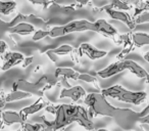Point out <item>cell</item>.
<instances>
[{
  "label": "cell",
  "mask_w": 149,
  "mask_h": 131,
  "mask_svg": "<svg viewBox=\"0 0 149 131\" xmlns=\"http://www.w3.org/2000/svg\"><path fill=\"white\" fill-rule=\"evenodd\" d=\"M34 60V57L33 56H29V57H25V60H24V62H22V68H24V69H26L27 67H29L30 64L33 62Z\"/></svg>",
  "instance_id": "cell-33"
},
{
  "label": "cell",
  "mask_w": 149,
  "mask_h": 131,
  "mask_svg": "<svg viewBox=\"0 0 149 131\" xmlns=\"http://www.w3.org/2000/svg\"><path fill=\"white\" fill-rule=\"evenodd\" d=\"M30 2L34 5H39V6H42L43 9H47L48 6L51 4H53V1H50V0H30Z\"/></svg>",
  "instance_id": "cell-30"
},
{
  "label": "cell",
  "mask_w": 149,
  "mask_h": 131,
  "mask_svg": "<svg viewBox=\"0 0 149 131\" xmlns=\"http://www.w3.org/2000/svg\"><path fill=\"white\" fill-rule=\"evenodd\" d=\"M78 80H81V81H84V82H86V83H91V84H93L95 87H97L98 89L100 90V87H99V85H98V80L96 79L94 76H92V75H90V74H86V73H83V74H81L80 73V75H79V78H78Z\"/></svg>",
  "instance_id": "cell-25"
},
{
  "label": "cell",
  "mask_w": 149,
  "mask_h": 131,
  "mask_svg": "<svg viewBox=\"0 0 149 131\" xmlns=\"http://www.w3.org/2000/svg\"><path fill=\"white\" fill-rule=\"evenodd\" d=\"M84 104L88 106V115L90 119L95 117H109L112 118L116 106L110 104L106 97L100 92H91L84 97Z\"/></svg>",
  "instance_id": "cell-2"
},
{
  "label": "cell",
  "mask_w": 149,
  "mask_h": 131,
  "mask_svg": "<svg viewBox=\"0 0 149 131\" xmlns=\"http://www.w3.org/2000/svg\"><path fill=\"white\" fill-rule=\"evenodd\" d=\"M70 56H72V60L74 62V64H79L80 62V55L78 53V49H74V51L70 53Z\"/></svg>",
  "instance_id": "cell-34"
},
{
  "label": "cell",
  "mask_w": 149,
  "mask_h": 131,
  "mask_svg": "<svg viewBox=\"0 0 149 131\" xmlns=\"http://www.w3.org/2000/svg\"><path fill=\"white\" fill-rule=\"evenodd\" d=\"M4 127H5V125L3 124V122H2V119H1V112H0V130H2Z\"/></svg>",
  "instance_id": "cell-39"
},
{
  "label": "cell",
  "mask_w": 149,
  "mask_h": 131,
  "mask_svg": "<svg viewBox=\"0 0 149 131\" xmlns=\"http://www.w3.org/2000/svg\"><path fill=\"white\" fill-rule=\"evenodd\" d=\"M94 26H95V32L100 35H103L104 37L110 38V39L116 40V36H118V31L112 25L105 21V20H97L94 22Z\"/></svg>",
  "instance_id": "cell-11"
},
{
  "label": "cell",
  "mask_w": 149,
  "mask_h": 131,
  "mask_svg": "<svg viewBox=\"0 0 149 131\" xmlns=\"http://www.w3.org/2000/svg\"><path fill=\"white\" fill-rule=\"evenodd\" d=\"M107 8L116 9V11H128L132 8L130 4L126 1H120V0H113L109 4L105 5Z\"/></svg>",
  "instance_id": "cell-22"
},
{
  "label": "cell",
  "mask_w": 149,
  "mask_h": 131,
  "mask_svg": "<svg viewBox=\"0 0 149 131\" xmlns=\"http://www.w3.org/2000/svg\"><path fill=\"white\" fill-rule=\"evenodd\" d=\"M145 11H149V1L145 2H139L137 3V6L134 8V13H133V19L139 17Z\"/></svg>",
  "instance_id": "cell-24"
},
{
  "label": "cell",
  "mask_w": 149,
  "mask_h": 131,
  "mask_svg": "<svg viewBox=\"0 0 149 131\" xmlns=\"http://www.w3.org/2000/svg\"><path fill=\"white\" fill-rule=\"evenodd\" d=\"M31 94L26 93V92L19 91H11L10 93L6 94L5 95V102H17V100H21V99H25V98H30L31 97Z\"/></svg>",
  "instance_id": "cell-20"
},
{
  "label": "cell",
  "mask_w": 149,
  "mask_h": 131,
  "mask_svg": "<svg viewBox=\"0 0 149 131\" xmlns=\"http://www.w3.org/2000/svg\"><path fill=\"white\" fill-rule=\"evenodd\" d=\"M100 11H105L108 15H109L111 19L116 20V21H120L122 23H124L129 29L134 30L136 25H135V21L133 19V15H131L127 11H116V9L107 8L106 6H103Z\"/></svg>",
  "instance_id": "cell-8"
},
{
  "label": "cell",
  "mask_w": 149,
  "mask_h": 131,
  "mask_svg": "<svg viewBox=\"0 0 149 131\" xmlns=\"http://www.w3.org/2000/svg\"><path fill=\"white\" fill-rule=\"evenodd\" d=\"M53 120L54 128L56 131L63 129L72 123H78L87 131L94 130V123L88 115V111L80 104H57Z\"/></svg>",
  "instance_id": "cell-1"
},
{
  "label": "cell",
  "mask_w": 149,
  "mask_h": 131,
  "mask_svg": "<svg viewBox=\"0 0 149 131\" xmlns=\"http://www.w3.org/2000/svg\"><path fill=\"white\" fill-rule=\"evenodd\" d=\"M124 71H126V70L124 68L123 60H118V62H112V64H108L106 68L98 71L97 76H99L102 79H106V78H110L114 75H118V73H122Z\"/></svg>",
  "instance_id": "cell-14"
},
{
  "label": "cell",
  "mask_w": 149,
  "mask_h": 131,
  "mask_svg": "<svg viewBox=\"0 0 149 131\" xmlns=\"http://www.w3.org/2000/svg\"><path fill=\"white\" fill-rule=\"evenodd\" d=\"M17 131H25V129L23 128V126H22V128H19V130H17Z\"/></svg>",
  "instance_id": "cell-43"
},
{
  "label": "cell",
  "mask_w": 149,
  "mask_h": 131,
  "mask_svg": "<svg viewBox=\"0 0 149 131\" xmlns=\"http://www.w3.org/2000/svg\"><path fill=\"white\" fill-rule=\"evenodd\" d=\"M0 58H1V57H0Z\"/></svg>",
  "instance_id": "cell-45"
},
{
  "label": "cell",
  "mask_w": 149,
  "mask_h": 131,
  "mask_svg": "<svg viewBox=\"0 0 149 131\" xmlns=\"http://www.w3.org/2000/svg\"><path fill=\"white\" fill-rule=\"evenodd\" d=\"M49 83L47 76H42L38 81L36 82H29L27 80L19 79L17 81H15L13 85V91H19L26 92L29 93L31 95L38 96V97H43L44 96V88L47 84Z\"/></svg>",
  "instance_id": "cell-5"
},
{
  "label": "cell",
  "mask_w": 149,
  "mask_h": 131,
  "mask_svg": "<svg viewBox=\"0 0 149 131\" xmlns=\"http://www.w3.org/2000/svg\"><path fill=\"white\" fill-rule=\"evenodd\" d=\"M8 49V45L3 40H0V54H5Z\"/></svg>",
  "instance_id": "cell-32"
},
{
  "label": "cell",
  "mask_w": 149,
  "mask_h": 131,
  "mask_svg": "<svg viewBox=\"0 0 149 131\" xmlns=\"http://www.w3.org/2000/svg\"><path fill=\"white\" fill-rule=\"evenodd\" d=\"M74 50V48L70 45H68V44H63V45H60L59 47L54 48V49H51V51L53 53H55L56 55H66V54H70L72 51Z\"/></svg>",
  "instance_id": "cell-23"
},
{
  "label": "cell",
  "mask_w": 149,
  "mask_h": 131,
  "mask_svg": "<svg viewBox=\"0 0 149 131\" xmlns=\"http://www.w3.org/2000/svg\"><path fill=\"white\" fill-rule=\"evenodd\" d=\"M1 119L5 126H10L15 123H19L21 125H24L27 121L24 120V118L21 116L19 112H13V111H3L1 112Z\"/></svg>",
  "instance_id": "cell-15"
},
{
  "label": "cell",
  "mask_w": 149,
  "mask_h": 131,
  "mask_svg": "<svg viewBox=\"0 0 149 131\" xmlns=\"http://www.w3.org/2000/svg\"><path fill=\"white\" fill-rule=\"evenodd\" d=\"M143 58H144V60H146L147 62H149V51L146 52V53L143 55Z\"/></svg>",
  "instance_id": "cell-40"
},
{
  "label": "cell",
  "mask_w": 149,
  "mask_h": 131,
  "mask_svg": "<svg viewBox=\"0 0 149 131\" xmlns=\"http://www.w3.org/2000/svg\"><path fill=\"white\" fill-rule=\"evenodd\" d=\"M87 95L86 90L82 86L77 85L70 88H63L59 94V98H70L72 102H78L80 98Z\"/></svg>",
  "instance_id": "cell-13"
},
{
  "label": "cell",
  "mask_w": 149,
  "mask_h": 131,
  "mask_svg": "<svg viewBox=\"0 0 149 131\" xmlns=\"http://www.w3.org/2000/svg\"><path fill=\"white\" fill-rule=\"evenodd\" d=\"M5 95L3 92H0V109H3L5 106Z\"/></svg>",
  "instance_id": "cell-37"
},
{
  "label": "cell",
  "mask_w": 149,
  "mask_h": 131,
  "mask_svg": "<svg viewBox=\"0 0 149 131\" xmlns=\"http://www.w3.org/2000/svg\"><path fill=\"white\" fill-rule=\"evenodd\" d=\"M100 93L105 97H111L126 104L139 106L146 102L147 94L144 91H132L124 88L120 85H113L110 87L101 89Z\"/></svg>",
  "instance_id": "cell-3"
},
{
  "label": "cell",
  "mask_w": 149,
  "mask_h": 131,
  "mask_svg": "<svg viewBox=\"0 0 149 131\" xmlns=\"http://www.w3.org/2000/svg\"><path fill=\"white\" fill-rule=\"evenodd\" d=\"M138 123H141V124H146V125H149V115L145 117H142L138 120Z\"/></svg>",
  "instance_id": "cell-38"
},
{
  "label": "cell",
  "mask_w": 149,
  "mask_h": 131,
  "mask_svg": "<svg viewBox=\"0 0 149 131\" xmlns=\"http://www.w3.org/2000/svg\"><path fill=\"white\" fill-rule=\"evenodd\" d=\"M123 64H124V68L126 71H130L131 73L134 74L138 78H145L146 79L147 75L149 74L147 73L146 70L141 67L140 64H138L136 62L132 60H124Z\"/></svg>",
  "instance_id": "cell-16"
},
{
  "label": "cell",
  "mask_w": 149,
  "mask_h": 131,
  "mask_svg": "<svg viewBox=\"0 0 149 131\" xmlns=\"http://www.w3.org/2000/svg\"><path fill=\"white\" fill-rule=\"evenodd\" d=\"M42 126V131H56V129L54 128V124H53V120L49 121L45 118V117H42V122H41Z\"/></svg>",
  "instance_id": "cell-28"
},
{
  "label": "cell",
  "mask_w": 149,
  "mask_h": 131,
  "mask_svg": "<svg viewBox=\"0 0 149 131\" xmlns=\"http://www.w3.org/2000/svg\"><path fill=\"white\" fill-rule=\"evenodd\" d=\"M97 131H109V130H107V129H104V128H101V129H98Z\"/></svg>",
  "instance_id": "cell-41"
},
{
  "label": "cell",
  "mask_w": 149,
  "mask_h": 131,
  "mask_svg": "<svg viewBox=\"0 0 149 131\" xmlns=\"http://www.w3.org/2000/svg\"><path fill=\"white\" fill-rule=\"evenodd\" d=\"M17 8V3L13 1H0V13L8 15L13 13Z\"/></svg>",
  "instance_id": "cell-21"
},
{
  "label": "cell",
  "mask_w": 149,
  "mask_h": 131,
  "mask_svg": "<svg viewBox=\"0 0 149 131\" xmlns=\"http://www.w3.org/2000/svg\"><path fill=\"white\" fill-rule=\"evenodd\" d=\"M112 119L120 128L125 131L133 130V127L139 120V113L130 109L116 108Z\"/></svg>",
  "instance_id": "cell-6"
},
{
  "label": "cell",
  "mask_w": 149,
  "mask_h": 131,
  "mask_svg": "<svg viewBox=\"0 0 149 131\" xmlns=\"http://www.w3.org/2000/svg\"><path fill=\"white\" fill-rule=\"evenodd\" d=\"M147 115H149V102H148V104L144 108V110H143L142 112L139 113V119L142 118V117L147 116Z\"/></svg>",
  "instance_id": "cell-36"
},
{
  "label": "cell",
  "mask_w": 149,
  "mask_h": 131,
  "mask_svg": "<svg viewBox=\"0 0 149 131\" xmlns=\"http://www.w3.org/2000/svg\"><path fill=\"white\" fill-rule=\"evenodd\" d=\"M130 131H134V130H130Z\"/></svg>",
  "instance_id": "cell-44"
},
{
  "label": "cell",
  "mask_w": 149,
  "mask_h": 131,
  "mask_svg": "<svg viewBox=\"0 0 149 131\" xmlns=\"http://www.w3.org/2000/svg\"><path fill=\"white\" fill-rule=\"evenodd\" d=\"M135 25H139V24H145L149 23V11H145L142 15H140L139 17L135 18Z\"/></svg>",
  "instance_id": "cell-29"
},
{
  "label": "cell",
  "mask_w": 149,
  "mask_h": 131,
  "mask_svg": "<svg viewBox=\"0 0 149 131\" xmlns=\"http://www.w3.org/2000/svg\"><path fill=\"white\" fill-rule=\"evenodd\" d=\"M7 30H8V23H5L0 20V35H2L4 32H7Z\"/></svg>",
  "instance_id": "cell-35"
},
{
  "label": "cell",
  "mask_w": 149,
  "mask_h": 131,
  "mask_svg": "<svg viewBox=\"0 0 149 131\" xmlns=\"http://www.w3.org/2000/svg\"><path fill=\"white\" fill-rule=\"evenodd\" d=\"M22 126L25 129V131H42V128H43L41 123H34V124H32V123L26 122Z\"/></svg>",
  "instance_id": "cell-26"
},
{
  "label": "cell",
  "mask_w": 149,
  "mask_h": 131,
  "mask_svg": "<svg viewBox=\"0 0 149 131\" xmlns=\"http://www.w3.org/2000/svg\"><path fill=\"white\" fill-rule=\"evenodd\" d=\"M131 39L135 47H142L145 45H149V34L143 32L131 33Z\"/></svg>",
  "instance_id": "cell-19"
},
{
  "label": "cell",
  "mask_w": 149,
  "mask_h": 131,
  "mask_svg": "<svg viewBox=\"0 0 149 131\" xmlns=\"http://www.w3.org/2000/svg\"><path fill=\"white\" fill-rule=\"evenodd\" d=\"M36 29L34 26L30 25V24H26V23H22L19 25L15 26L13 28H9L7 30V32L10 34H17V35H21V36H28L31 33H35Z\"/></svg>",
  "instance_id": "cell-17"
},
{
  "label": "cell",
  "mask_w": 149,
  "mask_h": 131,
  "mask_svg": "<svg viewBox=\"0 0 149 131\" xmlns=\"http://www.w3.org/2000/svg\"><path fill=\"white\" fill-rule=\"evenodd\" d=\"M49 104H50V102L46 100L45 96H43V97H38V99L36 100L34 104H30V106H26V108L22 109L19 113L21 114V116L24 118V120L27 121L28 117L31 116V115L36 114V113H38V112H40L41 110L45 109Z\"/></svg>",
  "instance_id": "cell-12"
},
{
  "label": "cell",
  "mask_w": 149,
  "mask_h": 131,
  "mask_svg": "<svg viewBox=\"0 0 149 131\" xmlns=\"http://www.w3.org/2000/svg\"><path fill=\"white\" fill-rule=\"evenodd\" d=\"M54 75L57 79H72V80H78L80 73L76 72L74 70L70 69V68H57L54 72Z\"/></svg>",
  "instance_id": "cell-18"
},
{
  "label": "cell",
  "mask_w": 149,
  "mask_h": 131,
  "mask_svg": "<svg viewBox=\"0 0 149 131\" xmlns=\"http://www.w3.org/2000/svg\"><path fill=\"white\" fill-rule=\"evenodd\" d=\"M146 81H147V83H149V74L147 75V77H146Z\"/></svg>",
  "instance_id": "cell-42"
},
{
  "label": "cell",
  "mask_w": 149,
  "mask_h": 131,
  "mask_svg": "<svg viewBox=\"0 0 149 131\" xmlns=\"http://www.w3.org/2000/svg\"><path fill=\"white\" fill-rule=\"evenodd\" d=\"M22 23L30 24L34 27H45L47 25V21H45L42 18L37 17L35 15H24V13H19L13 18V21L8 23V29Z\"/></svg>",
  "instance_id": "cell-7"
},
{
  "label": "cell",
  "mask_w": 149,
  "mask_h": 131,
  "mask_svg": "<svg viewBox=\"0 0 149 131\" xmlns=\"http://www.w3.org/2000/svg\"><path fill=\"white\" fill-rule=\"evenodd\" d=\"M78 53H79L80 56L86 55L89 60H99V58L104 57L107 54V51L98 49V48L94 47L93 45H91L89 43H83L78 48Z\"/></svg>",
  "instance_id": "cell-10"
},
{
  "label": "cell",
  "mask_w": 149,
  "mask_h": 131,
  "mask_svg": "<svg viewBox=\"0 0 149 131\" xmlns=\"http://www.w3.org/2000/svg\"><path fill=\"white\" fill-rule=\"evenodd\" d=\"M84 31H93L95 32V26L94 23H91L86 20H79V21H72L66 25L57 26L53 27L49 30V37H62L68 34L74 33V32H84Z\"/></svg>",
  "instance_id": "cell-4"
},
{
  "label": "cell",
  "mask_w": 149,
  "mask_h": 131,
  "mask_svg": "<svg viewBox=\"0 0 149 131\" xmlns=\"http://www.w3.org/2000/svg\"><path fill=\"white\" fill-rule=\"evenodd\" d=\"M43 53H46V54H47V56L49 57V60H52L53 62H58V60H59L58 55H56L55 53H53V52L51 51V49L46 50V51H44Z\"/></svg>",
  "instance_id": "cell-31"
},
{
  "label": "cell",
  "mask_w": 149,
  "mask_h": 131,
  "mask_svg": "<svg viewBox=\"0 0 149 131\" xmlns=\"http://www.w3.org/2000/svg\"><path fill=\"white\" fill-rule=\"evenodd\" d=\"M46 37H49V31L40 29V30L35 31L33 37H32V40H33V41H39V40L44 39V38H46Z\"/></svg>",
  "instance_id": "cell-27"
},
{
  "label": "cell",
  "mask_w": 149,
  "mask_h": 131,
  "mask_svg": "<svg viewBox=\"0 0 149 131\" xmlns=\"http://www.w3.org/2000/svg\"><path fill=\"white\" fill-rule=\"evenodd\" d=\"M25 60V55L21 52L8 51L2 56V64L0 67L1 71H7L11 69L15 66L22 64V62Z\"/></svg>",
  "instance_id": "cell-9"
}]
</instances>
